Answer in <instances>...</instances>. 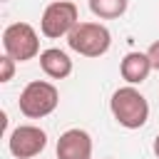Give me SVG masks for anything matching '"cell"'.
Returning <instances> with one entry per match:
<instances>
[{
    "label": "cell",
    "mask_w": 159,
    "mask_h": 159,
    "mask_svg": "<svg viewBox=\"0 0 159 159\" xmlns=\"http://www.w3.org/2000/svg\"><path fill=\"white\" fill-rule=\"evenodd\" d=\"M109 112H112V117L117 119L119 127H124V129H142L147 124V119H149V102H147V97L137 87L124 84V87L112 92Z\"/></svg>",
    "instance_id": "1"
},
{
    "label": "cell",
    "mask_w": 159,
    "mask_h": 159,
    "mask_svg": "<svg viewBox=\"0 0 159 159\" xmlns=\"http://www.w3.org/2000/svg\"><path fill=\"white\" fill-rule=\"evenodd\" d=\"M60 104V92L52 82L47 80H32L22 87L17 107L27 119H42L47 114H52Z\"/></svg>",
    "instance_id": "2"
},
{
    "label": "cell",
    "mask_w": 159,
    "mask_h": 159,
    "mask_svg": "<svg viewBox=\"0 0 159 159\" xmlns=\"http://www.w3.org/2000/svg\"><path fill=\"white\" fill-rule=\"evenodd\" d=\"M67 45L82 57H102L112 47V32L102 22H77V27L67 35Z\"/></svg>",
    "instance_id": "3"
},
{
    "label": "cell",
    "mask_w": 159,
    "mask_h": 159,
    "mask_svg": "<svg viewBox=\"0 0 159 159\" xmlns=\"http://www.w3.org/2000/svg\"><path fill=\"white\" fill-rule=\"evenodd\" d=\"M80 22V10L72 0H55L42 10L40 17V32L47 40H60L67 37Z\"/></svg>",
    "instance_id": "4"
},
{
    "label": "cell",
    "mask_w": 159,
    "mask_h": 159,
    "mask_svg": "<svg viewBox=\"0 0 159 159\" xmlns=\"http://www.w3.org/2000/svg\"><path fill=\"white\" fill-rule=\"evenodd\" d=\"M2 50L15 62H27L40 55V35L30 22H12L2 30Z\"/></svg>",
    "instance_id": "5"
},
{
    "label": "cell",
    "mask_w": 159,
    "mask_h": 159,
    "mask_svg": "<svg viewBox=\"0 0 159 159\" xmlns=\"http://www.w3.org/2000/svg\"><path fill=\"white\" fill-rule=\"evenodd\" d=\"M47 147V132L37 124H20L7 137V149L15 159H32Z\"/></svg>",
    "instance_id": "6"
},
{
    "label": "cell",
    "mask_w": 159,
    "mask_h": 159,
    "mask_svg": "<svg viewBox=\"0 0 159 159\" xmlns=\"http://www.w3.org/2000/svg\"><path fill=\"white\" fill-rule=\"evenodd\" d=\"M57 159H92V137L89 132L72 127L60 134L57 147H55Z\"/></svg>",
    "instance_id": "7"
},
{
    "label": "cell",
    "mask_w": 159,
    "mask_h": 159,
    "mask_svg": "<svg viewBox=\"0 0 159 159\" xmlns=\"http://www.w3.org/2000/svg\"><path fill=\"white\" fill-rule=\"evenodd\" d=\"M149 72H152V60L147 52H127L119 62V75L132 87L142 84L149 77Z\"/></svg>",
    "instance_id": "8"
},
{
    "label": "cell",
    "mask_w": 159,
    "mask_h": 159,
    "mask_svg": "<svg viewBox=\"0 0 159 159\" xmlns=\"http://www.w3.org/2000/svg\"><path fill=\"white\" fill-rule=\"evenodd\" d=\"M40 70L50 80H65L72 75V60L60 47H47L40 52Z\"/></svg>",
    "instance_id": "9"
},
{
    "label": "cell",
    "mask_w": 159,
    "mask_h": 159,
    "mask_svg": "<svg viewBox=\"0 0 159 159\" xmlns=\"http://www.w3.org/2000/svg\"><path fill=\"white\" fill-rule=\"evenodd\" d=\"M129 0H89V10L99 20H117L127 12Z\"/></svg>",
    "instance_id": "10"
},
{
    "label": "cell",
    "mask_w": 159,
    "mask_h": 159,
    "mask_svg": "<svg viewBox=\"0 0 159 159\" xmlns=\"http://www.w3.org/2000/svg\"><path fill=\"white\" fill-rule=\"evenodd\" d=\"M15 75V60L10 55H2L0 57V82H10Z\"/></svg>",
    "instance_id": "11"
},
{
    "label": "cell",
    "mask_w": 159,
    "mask_h": 159,
    "mask_svg": "<svg viewBox=\"0 0 159 159\" xmlns=\"http://www.w3.org/2000/svg\"><path fill=\"white\" fill-rule=\"evenodd\" d=\"M147 55H149V60H152V70H157V72H159V40H154V42L149 45Z\"/></svg>",
    "instance_id": "12"
},
{
    "label": "cell",
    "mask_w": 159,
    "mask_h": 159,
    "mask_svg": "<svg viewBox=\"0 0 159 159\" xmlns=\"http://www.w3.org/2000/svg\"><path fill=\"white\" fill-rule=\"evenodd\" d=\"M152 149H154V154H157V159H159V134L154 137V144H152Z\"/></svg>",
    "instance_id": "13"
},
{
    "label": "cell",
    "mask_w": 159,
    "mask_h": 159,
    "mask_svg": "<svg viewBox=\"0 0 159 159\" xmlns=\"http://www.w3.org/2000/svg\"><path fill=\"white\" fill-rule=\"evenodd\" d=\"M104 159H112V157H104Z\"/></svg>",
    "instance_id": "14"
}]
</instances>
